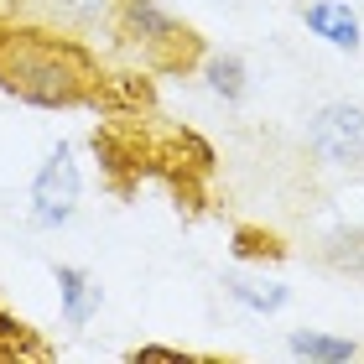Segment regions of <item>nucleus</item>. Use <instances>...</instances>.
Listing matches in <instances>:
<instances>
[{"instance_id": "1", "label": "nucleus", "mask_w": 364, "mask_h": 364, "mask_svg": "<svg viewBox=\"0 0 364 364\" xmlns=\"http://www.w3.org/2000/svg\"><path fill=\"white\" fill-rule=\"evenodd\" d=\"M307 146L323 167H359L364 161V109L359 105H323L307 125Z\"/></svg>"}, {"instance_id": "2", "label": "nucleus", "mask_w": 364, "mask_h": 364, "mask_svg": "<svg viewBox=\"0 0 364 364\" xmlns=\"http://www.w3.org/2000/svg\"><path fill=\"white\" fill-rule=\"evenodd\" d=\"M73 208H78V167L68 146H58L47 156V167L37 172V182H31V219L42 229H58L73 219Z\"/></svg>"}, {"instance_id": "3", "label": "nucleus", "mask_w": 364, "mask_h": 364, "mask_svg": "<svg viewBox=\"0 0 364 364\" xmlns=\"http://www.w3.org/2000/svg\"><path fill=\"white\" fill-rule=\"evenodd\" d=\"M307 26L318 31L328 47H343V53H359V16L343 6V0H312L302 11Z\"/></svg>"}, {"instance_id": "4", "label": "nucleus", "mask_w": 364, "mask_h": 364, "mask_svg": "<svg viewBox=\"0 0 364 364\" xmlns=\"http://www.w3.org/2000/svg\"><path fill=\"white\" fill-rule=\"evenodd\" d=\"M58 291H63V318H68L73 328H84L99 312V302H105L99 281L89 271H78V266H58Z\"/></svg>"}, {"instance_id": "5", "label": "nucleus", "mask_w": 364, "mask_h": 364, "mask_svg": "<svg viewBox=\"0 0 364 364\" xmlns=\"http://www.w3.org/2000/svg\"><path fill=\"white\" fill-rule=\"evenodd\" d=\"M287 349L296 359H318V364H343V359H359V343L354 338H333V333H318V328H296L287 338Z\"/></svg>"}, {"instance_id": "6", "label": "nucleus", "mask_w": 364, "mask_h": 364, "mask_svg": "<svg viewBox=\"0 0 364 364\" xmlns=\"http://www.w3.org/2000/svg\"><path fill=\"white\" fill-rule=\"evenodd\" d=\"M229 296H235L240 307H250V312H281L291 291L281 287V281H245V276H235L229 281Z\"/></svg>"}, {"instance_id": "7", "label": "nucleus", "mask_w": 364, "mask_h": 364, "mask_svg": "<svg viewBox=\"0 0 364 364\" xmlns=\"http://www.w3.org/2000/svg\"><path fill=\"white\" fill-rule=\"evenodd\" d=\"M203 78H208V89L219 94V99H245V63L235 58V53H213L208 63H203Z\"/></svg>"}, {"instance_id": "8", "label": "nucleus", "mask_w": 364, "mask_h": 364, "mask_svg": "<svg viewBox=\"0 0 364 364\" xmlns=\"http://www.w3.org/2000/svg\"><path fill=\"white\" fill-rule=\"evenodd\" d=\"M125 16H130V26H136L146 42H167V37H177V26L151 6V0H125Z\"/></svg>"}]
</instances>
